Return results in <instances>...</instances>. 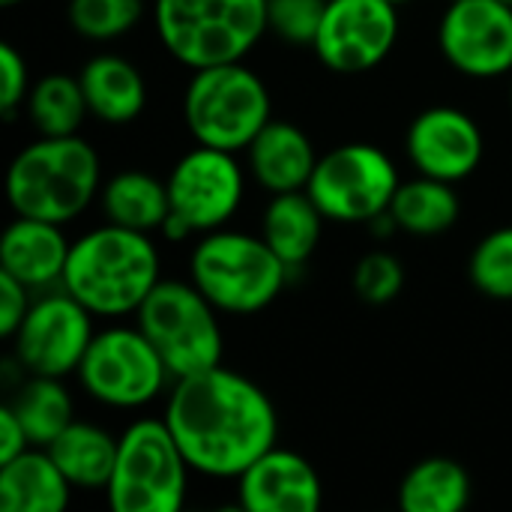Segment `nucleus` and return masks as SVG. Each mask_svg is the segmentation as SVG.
I'll return each instance as SVG.
<instances>
[{"mask_svg":"<svg viewBox=\"0 0 512 512\" xmlns=\"http://www.w3.org/2000/svg\"><path fill=\"white\" fill-rule=\"evenodd\" d=\"M81 90L87 99L90 120L123 129L138 123L150 108V81L144 69L123 51L102 48L90 54L81 69Z\"/></svg>","mask_w":512,"mask_h":512,"instance_id":"nucleus-17","label":"nucleus"},{"mask_svg":"<svg viewBox=\"0 0 512 512\" xmlns=\"http://www.w3.org/2000/svg\"><path fill=\"white\" fill-rule=\"evenodd\" d=\"M162 417L192 474L204 480L234 483L279 444V414L270 393L225 363L174 378L162 399Z\"/></svg>","mask_w":512,"mask_h":512,"instance_id":"nucleus-1","label":"nucleus"},{"mask_svg":"<svg viewBox=\"0 0 512 512\" xmlns=\"http://www.w3.org/2000/svg\"><path fill=\"white\" fill-rule=\"evenodd\" d=\"M21 3H27V0H0L3 9H15V6H21Z\"/></svg>","mask_w":512,"mask_h":512,"instance_id":"nucleus-35","label":"nucleus"},{"mask_svg":"<svg viewBox=\"0 0 512 512\" xmlns=\"http://www.w3.org/2000/svg\"><path fill=\"white\" fill-rule=\"evenodd\" d=\"M69 249L72 240L66 237V225L33 216H12L0 237V270L36 294L51 291L63 285Z\"/></svg>","mask_w":512,"mask_h":512,"instance_id":"nucleus-19","label":"nucleus"},{"mask_svg":"<svg viewBox=\"0 0 512 512\" xmlns=\"http://www.w3.org/2000/svg\"><path fill=\"white\" fill-rule=\"evenodd\" d=\"M162 249L156 234L99 222L72 237L63 285L99 321L135 318L162 282Z\"/></svg>","mask_w":512,"mask_h":512,"instance_id":"nucleus-2","label":"nucleus"},{"mask_svg":"<svg viewBox=\"0 0 512 512\" xmlns=\"http://www.w3.org/2000/svg\"><path fill=\"white\" fill-rule=\"evenodd\" d=\"M468 282L495 303H512V222L486 231L468 255Z\"/></svg>","mask_w":512,"mask_h":512,"instance_id":"nucleus-29","label":"nucleus"},{"mask_svg":"<svg viewBox=\"0 0 512 512\" xmlns=\"http://www.w3.org/2000/svg\"><path fill=\"white\" fill-rule=\"evenodd\" d=\"M48 453L75 486V492H105L117 462V435L102 423L75 417V423L57 435Z\"/></svg>","mask_w":512,"mask_h":512,"instance_id":"nucleus-25","label":"nucleus"},{"mask_svg":"<svg viewBox=\"0 0 512 512\" xmlns=\"http://www.w3.org/2000/svg\"><path fill=\"white\" fill-rule=\"evenodd\" d=\"M33 78L36 75L30 72L27 54L15 42H3L0 45V114L6 120L21 117Z\"/></svg>","mask_w":512,"mask_h":512,"instance_id":"nucleus-32","label":"nucleus"},{"mask_svg":"<svg viewBox=\"0 0 512 512\" xmlns=\"http://www.w3.org/2000/svg\"><path fill=\"white\" fill-rule=\"evenodd\" d=\"M324 225L327 216L321 213V207L312 201L306 189L267 195L258 216V234L288 264L291 273L303 270L318 255L324 240Z\"/></svg>","mask_w":512,"mask_h":512,"instance_id":"nucleus-20","label":"nucleus"},{"mask_svg":"<svg viewBox=\"0 0 512 512\" xmlns=\"http://www.w3.org/2000/svg\"><path fill=\"white\" fill-rule=\"evenodd\" d=\"M21 120L36 135H78L90 120L78 72L51 69L33 78L21 108Z\"/></svg>","mask_w":512,"mask_h":512,"instance_id":"nucleus-26","label":"nucleus"},{"mask_svg":"<svg viewBox=\"0 0 512 512\" xmlns=\"http://www.w3.org/2000/svg\"><path fill=\"white\" fill-rule=\"evenodd\" d=\"M6 405L18 414L33 447H51L57 435L78 417L66 378L24 375Z\"/></svg>","mask_w":512,"mask_h":512,"instance_id":"nucleus-27","label":"nucleus"},{"mask_svg":"<svg viewBox=\"0 0 512 512\" xmlns=\"http://www.w3.org/2000/svg\"><path fill=\"white\" fill-rule=\"evenodd\" d=\"M27 447H33V444H30V438H27V432H24L18 414H15L9 405H3V408H0V462L15 459V456L24 453Z\"/></svg>","mask_w":512,"mask_h":512,"instance_id":"nucleus-34","label":"nucleus"},{"mask_svg":"<svg viewBox=\"0 0 512 512\" xmlns=\"http://www.w3.org/2000/svg\"><path fill=\"white\" fill-rule=\"evenodd\" d=\"M171 213L159 231L165 243H192L231 225L249 195V171L240 153L192 144L165 174Z\"/></svg>","mask_w":512,"mask_h":512,"instance_id":"nucleus-8","label":"nucleus"},{"mask_svg":"<svg viewBox=\"0 0 512 512\" xmlns=\"http://www.w3.org/2000/svg\"><path fill=\"white\" fill-rule=\"evenodd\" d=\"M75 486L66 480L48 447H27L9 462H0V510L63 512L72 504Z\"/></svg>","mask_w":512,"mask_h":512,"instance_id":"nucleus-22","label":"nucleus"},{"mask_svg":"<svg viewBox=\"0 0 512 512\" xmlns=\"http://www.w3.org/2000/svg\"><path fill=\"white\" fill-rule=\"evenodd\" d=\"M402 150L414 174L462 186L483 168L489 141L483 123L468 108L432 102L408 120Z\"/></svg>","mask_w":512,"mask_h":512,"instance_id":"nucleus-15","label":"nucleus"},{"mask_svg":"<svg viewBox=\"0 0 512 512\" xmlns=\"http://www.w3.org/2000/svg\"><path fill=\"white\" fill-rule=\"evenodd\" d=\"M222 318L189 276H168L150 291L132 321L156 345L171 378H186L225 363Z\"/></svg>","mask_w":512,"mask_h":512,"instance_id":"nucleus-10","label":"nucleus"},{"mask_svg":"<svg viewBox=\"0 0 512 512\" xmlns=\"http://www.w3.org/2000/svg\"><path fill=\"white\" fill-rule=\"evenodd\" d=\"M474 498L468 468L453 456H426L414 462L396 489L402 512H462Z\"/></svg>","mask_w":512,"mask_h":512,"instance_id":"nucleus-24","label":"nucleus"},{"mask_svg":"<svg viewBox=\"0 0 512 512\" xmlns=\"http://www.w3.org/2000/svg\"><path fill=\"white\" fill-rule=\"evenodd\" d=\"M504 3H510V6H512V0H504Z\"/></svg>","mask_w":512,"mask_h":512,"instance_id":"nucleus-38","label":"nucleus"},{"mask_svg":"<svg viewBox=\"0 0 512 512\" xmlns=\"http://www.w3.org/2000/svg\"><path fill=\"white\" fill-rule=\"evenodd\" d=\"M150 30L186 72L249 60L270 36L267 0H150Z\"/></svg>","mask_w":512,"mask_h":512,"instance_id":"nucleus-5","label":"nucleus"},{"mask_svg":"<svg viewBox=\"0 0 512 512\" xmlns=\"http://www.w3.org/2000/svg\"><path fill=\"white\" fill-rule=\"evenodd\" d=\"M66 27L87 45H114L150 18V0H66Z\"/></svg>","mask_w":512,"mask_h":512,"instance_id":"nucleus-28","label":"nucleus"},{"mask_svg":"<svg viewBox=\"0 0 512 512\" xmlns=\"http://www.w3.org/2000/svg\"><path fill=\"white\" fill-rule=\"evenodd\" d=\"M399 183V165L381 144L342 141L321 150L306 192L327 222L369 225L390 210Z\"/></svg>","mask_w":512,"mask_h":512,"instance_id":"nucleus-11","label":"nucleus"},{"mask_svg":"<svg viewBox=\"0 0 512 512\" xmlns=\"http://www.w3.org/2000/svg\"><path fill=\"white\" fill-rule=\"evenodd\" d=\"M96 207L105 222L159 234L171 213L168 183L162 174L141 168V165L117 168V171L105 174Z\"/></svg>","mask_w":512,"mask_h":512,"instance_id":"nucleus-21","label":"nucleus"},{"mask_svg":"<svg viewBox=\"0 0 512 512\" xmlns=\"http://www.w3.org/2000/svg\"><path fill=\"white\" fill-rule=\"evenodd\" d=\"M408 285V270L399 255L387 249H369L357 258L351 270V291L366 306H390L402 297Z\"/></svg>","mask_w":512,"mask_h":512,"instance_id":"nucleus-30","label":"nucleus"},{"mask_svg":"<svg viewBox=\"0 0 512 512\" xmlns=\"http://www.w3.org/2000/svg\"><path fill=\"white\" fill-rule=\"evenodd\" d=\"M240 156L252 186L267 195H279L309 186L321 150L306 126L297 120L273 117Z\"/></svg>","mask_w":512,"mask_h":512,"instance_id":"nucleus-18","label":"nucleus"},{"mask_svg":"<svg viewBox=\"0 0 512 512\" xmlns=\"http://www.w3.org/2000/svg\"><path fill=\"white\" fill-rule=\"evenodd\" d=\"M96 315L66 288L39 291L12 342V360L24 375L69 378L78 372L87 345L96 336Z\"/></svg>","mask_w":512,"mask_h":512,"instance_id":"nucleus-13","label":"nucleus"},{"mask_svg":"<svg viewBox=\"0 0 512 512\" xmlns=\"http://www.w3.org/2000/svg\"><path fill=\"white\" fill-rule=\"evenodd\" d=\"M102 180V153L90 138L36 135L6 165V204L12 216L72 225L99 201Z\"/></svg>","mask_w":512,"mask_h":512,"instance_id":"nucleus-3","label":"nucleus"},{"mask_svg":"<svg viewBox=\"0 0 512 512\" xmlns=\"http://www.w3.org/2000/svg\"><path fill=\"white\" fill-rule=\"evenodd\" d=\"M447 3H450V0H447Z\"/></svg>","mask_w":512,"mask_h":512,"instance_id":"nucleus-39","label":"nucleus"},{"mask_svg":"<svg viewBox=\"0 0 512 512\" xmlns=\"http://www.w3.org/2000/svg\"><path fill=\"white\" fill-rule=\"evenodd\" d=\"M390 216L396 222V231L405 237H417V240L444 237L462 219L459 186L414 174L399 183L390 204Z\"/></svg>","mask_w":512,"mask_h":512,"instance_id":"nucleus-23","label":"nucleus"},{"mask_svg":"<svg viewBox=\"0 0 512 512\" xmlns=\"http://www.w3.org/2000/svg\"><path fill=\"white\" fill-rule=\"evenodd\" d=\"M327 0H267L270 36L291 48H312Z\"/></svg>","mask_w":512,"mask_h":512,"instance_id":"nucleus-31","label":"nucleus"},{"mask_svg":"<svg viewBox=\"0 0 512 512\" xmlns=\"http://www.w3.org/2000/svg\"><path fill=\"white\" fill-rule=\"evenodd\" d=\"M192 477L165 417L144 414L117 435V462L102 495L111 512H180Z\"/></svg>","mask_w":512,"mask_h":512,"instance_id":"nucleus-7","label":"nucleus"},{"mask_svg":"<svg viewBox=\"0 0 512 512\" xmlns=\"http://www.w3.org/2000/svg\"><path fill=\"white\" fill-rule=\"evenodd\" d=\"M33 294L36 291H30L24 282H18L15 276L0 270V336L6 342L18 333V327L33 303Z\"/></svg>","mask_w":512,"mask_h":512,"instance_id":"nucleus-33","label":"nucleus"},{"mask_svg":"<svg viewBox=\"0 0 512 512\" xmlns=\"http://www.w3.org/2000/svg\"><path fill=\"white\" fill-rule=\"evenodd\" d=\"M273 117V90L249 60L192 69L180 93V123L192 144L243 153Z\"/></svg>","mask_w":512,"mask_h":512,"instance_id":"nucleus-6","label":"nucleus"},{"mask_svg":"<svg viewBox=\"0 0 512 512\" xmlns=\"http://www.w3.org/2000/svg\"><path fill=\"white\" fill-rule=\"evenodd\" d=\"M186 276L222 315L252 318L285 294L294 273L258 228L225 225L192 240Z\"/></svg>","mask_w":512,"mask_h":512,"instance_id":"nucleus-4","label":"nucleus"},{"mask_svg":"<svg viewBox=\"0 0 512 512\" xmlns=\"http://www.w3.org/2000/svg\"><path fill=\"white\" fill-rule=\"evenodd\" d=\"M438 57L468 81L512 75V6L504 0H450L435 24Z\"/></svg>","mask_w":512,"mask_h":512,"instance_id":"nucleus-14","label":"nucleus"},{"mask_svg":"<svg viewBox=\"0 0 512 512\" xmlns=\"http://www.w3.org/2000/svg\"><path fill=\"white\" fill-rule=\"evenodd\" d=\"M234 498L246 512H318L324 480L303 453L276 444L234 480Z\"/></svg>","mask_w":512,"mask_h":512,"instance_id":"nucleus-16","label":"nucleus"},{"mask_svg":"<svg viewBox=\"0 0 512 512\" xmlns=\"http://www.w3.org/2000/svg\"><path fill=\"white\" fill-rule=\"evenodd\" d=\"M390 3H396V6H411L414 0H390Z\"/></svg>","mask_w":512,"mask_h":512,"instance_id":"nucleus-37","label":"nucleus"},{"mask_svg":"<svg viewBox=\"0 0 512 512\" xmlns=\"http://www.w3.org/2000/svg\"><path fill=\"white\" fill-rule=\"evenodd\" d=\"M72 378L93 405L120 414L147 411L168 396L174 381L162 354L135 321L99 327Z\"/></svg>","mask_w":512,"mask_h":512,"instance_id":"nucleus-9","label":"nucleus"},{"mask_svg":"<svg viewBox=\"0 0 512 512\" xmlns=\"http://www.w3.org/2000/svg\"><path fill=\"white\" fill-rule=\"evenodd\" d=\"M507 108H510V117H512V75L507 78Z\"/></svg>","mask_w":512,"mask_h":512,"instance_id":"nucleus-36","label":"nucleus"},{"mask_svg":"<svg viewBox=\"0 0 512 512\" xmlns=\"http://www.w3.org/2000/svg\"><path fill=\"white\" fill-rule=\"evenodd\" d=\"M402 6L390 0H327L315 60L342 78L369 75L384 66L402 36Z\"/></svg>","mask_w":512,"mask_h":512,"instance_id":"nucleus-12","label":"nucleus"}]
</instances>
